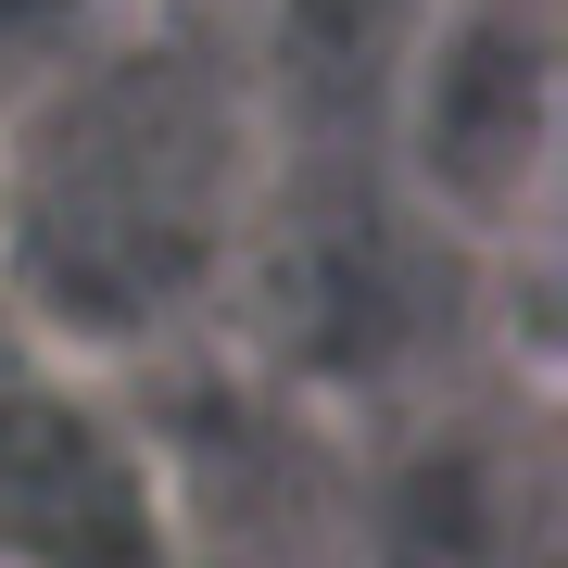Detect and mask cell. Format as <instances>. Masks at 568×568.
<instances>
[{"instance_id": "obj_2", "label": "cell", "mask_w": 568, "mask_h": 568, "mask_svg": "<svg viewBox=\"0 0 568 568\" xmlns=\"http://www.w3.org/2000/svg\"><path fill=\"white\" fill-rule=\"evenodd\" d=\"M379 164L467 253L544 215L556 164V13L544 0H429L379 102Z\"/></svg>"}, {"instance_id": "obj_3", "label": "cell", "mask_w": 568, "mask_h": 568, "mask_svg": "<svg viewBox=\"0 0 568 568\" xmlns=\"http://www.w3.org/2000/svg\"><path fill=\"white\" fill-rule=\"evenodd\" d=\"M0 568H190L178 467L39 354L0 366Z\"/></svg>"}, {"instance_id": "obj_1", "label": "cell", "mask_w": 568, "mask_h": 568, "mask_svg": "<svg viewBox=\"0 0 568 568\" xmlns=\"http://www.w3.org/2000/svg\"><path fill=\"white\" fill-rule=\"evenodd\" d=\"M265 126L253 51L203 13H126L0 114V316L39 366L114 379L178 354L241 291L265 215Z\"/></svg>"}, {"instance_id": "obj_5", "label": "cell", "mask_w": 568, "mask_h": 568, "mask_svg": "<svg viewBox=\"0 0 568 568\" xmlns=\"http://www.w3.org/2000/svg\"><path fill=\"white\" fill-rule=\"evenodd\" d=\"M114 13H126V0H0V114H13L26 89H51Z\"/></svg>"}, {"instance_id": "obj_4", "label": "cell", "mask_w": 568, "mask_h": 568, "mask_svg": "<svg viewBox=\"0 0 568 568\" xmlns=\"http://www.w3.org/2000/svg\"><path fill=\"white\" fill-rule=\"evenodd\" d=\"M342 544L354 568H556L544 429L480 392H417L379 455H354Z\"/></svg>"}]
</instances>
